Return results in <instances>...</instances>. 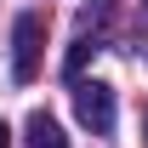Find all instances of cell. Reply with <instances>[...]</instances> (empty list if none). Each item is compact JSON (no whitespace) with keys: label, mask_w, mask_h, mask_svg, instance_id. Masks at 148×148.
<instances>
[{"label":"cell","mask_w":148,"mask_h":148,"mask_svg":"<svg viewBox=\"0 0 148 148\" xmlns=\"http://www.w3.org/2000/svg\"><path fill=\"white\" fill-rule=\"evenodd\" d=\"M40 46H46V12H23L12 29V74L23 86L40 74Z\"/></svg>","instance_id":"1"},{"label":"cell","mask_w":148,"mask_h":148,"mask_svg":"<svg viewBox=\"0 0 148 148\" xmlns=\"http://www.w3.org/2000/svg\"><path fill=\"white\" fill-rule=\"evenodd\" d=\"M29 148H69L63 125H57L46 108H34V114H29Z\"/></svg>","instance_id":"3"},{"label":"cell","mask_w":148,"mask_h":148,"mask_svg":"<svg viewBox=\"0 0 148 148\" xmlns=\"http://www.w3.org/2000/svg\"><path fill=\"white\" fill-rule=\"evenodd\" d=\"M74 114H80V125H91L97 137H108L114 131V86L80 80V86H74Z\"/></svg>","instance_id":"2"},{"label":"cell","mask_w":148,"mask_h":148,"mask_svg":"<svg viewBox=\"0 0 148 148\" xmlns=\"http://www.w3.org/2000/svg\"><path fill=\"white\" fill-rule=\"evenodd\" d=\"M0 148H12V131H6V125H0Z\"/></svg>","instance_id":"5"},{"label":"cell","mask_w":148,"mask_h":148,"mask_svg":"<svg viewBox=\"0 0 148 148\" xmlns=\"http://www.w3.org/2000/svg\"><path fill=\"white\" fill-rule=\"evenodd\" d=\"M91 51H97L91 40H80V46H74V51H69V74H80V69H86V57H91Z\"/></svg>","instance_id":"4"}]
</instances>
